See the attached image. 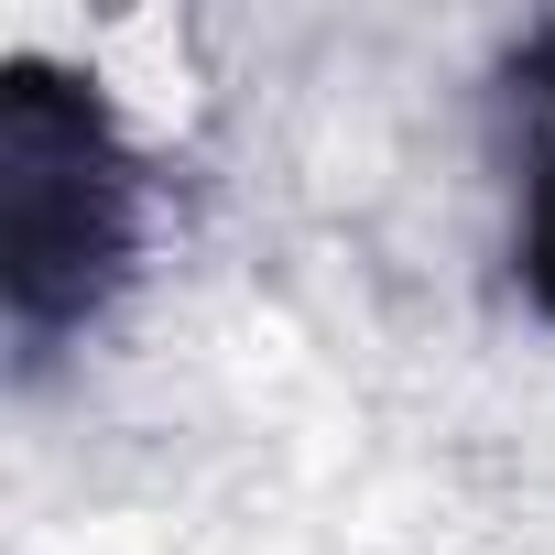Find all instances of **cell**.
<instances>
[{
  "instance_id": "1",
  "label": "cell",
  "mask_w": 555,
  "mask_h": 555,
  "mask_svg": "<svg viewBox=\"0 0 555 555\" xmlns=\"http://www.w3.org/2000/svg\"><path fill=\"white\" fill-rule=\"evenodd\" d=\"M153 250V153L99 77L0 66V327L23 371L66 360Z\"/></svg>"
},
{
  "instance_id": "2",
  "label": "cell",
  "mask_w": 555,
  "mask_h": 555,
  "mask_svg": "<svg viewBox=\"0 0 555 555\" xmlns=\"http://www.w3.org/2000/svg\"><path fill=\"white\" fill-rule=\"evenodd\" d=\"M501 120H512V284L555 327V23H533L512 44Z\"/></svg>"
}]
</instances>
